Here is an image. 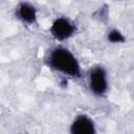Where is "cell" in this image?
Listing matches in <instances>:
<instances>
[{
    "label": "cell",
    "mask_w": 134,
    "mask_h": 134,
    "mask_svg": "<svg viewBox=\"0 0 134 134\" xmlns=\"http://www.w3.org/2000/svg\"><path fill=\"white\" fill-rule=\"evenodd\" d=\"M44 63L51 71L65 79L79 80L83 76V70L79 59L65 46L57 45L48 49L45 54Z\"/></svg>",
    "instance_id": "obj_1"
},
{
    "label": "cell",
    "mask_w": 134,
    "mask_h": 134,
    "mask_svg": "<svg viewBox=\"0 0 134 134\" xmlns=\"http://www.w3.org/2000/svg\"><path fill=\"white\" fill-rule=\"evenodd\" d=\"M87 86L95 97H104L109 91V75L103 65H93L87 72Z\"/></svg>",
    "instance_id": "obj_2"
},
{
    "label": "cell",
    "mask_w": 134,
    "mask_h": 134,
    "mask_svg": "<svg viewBox=\"0 0 134 134\" xmlns=\"http://www.w3.org/2000/svg\"><path fill=\"white\" fill-rule=\"evenodd\" d=\"M77 27L73 20L66 16H60L53 19L49 27V35L57 42H65L76 34Z\"/></svg>",
    "instance_id": "obj_3"
},
{
    "label": "cell",
    "mask_w": 134,
    "mask_h": 134,
    "mask_svg": "<svg viewBox=\"0 0 134 134\" xmlns=\"http://www.w3.org/2000/svg\"><path fill=\"white\" fill-rule=\"evenodd\" d=\"M15 17L23 25L32 26L38 21V9L32 3L21 1L15 7Z\"/></svg>",
    "instance_id": "obj_4"
},
{
    "label": "cell",
    "mask_w": 134,
    "mask_h": 134,
    "mask_svg": "<svg viewBox=\"0 0 134 134\" xmlns=\"http://www.w3.org/2000/svg\"><path fill=\"white\" fill-rule=\"evenodd\" d=\"M97 132L94 120L87 114L74 116L69 125L70 134H95Z\"/></svg>",
    "instance_id": "obj_5"
},
{
    "label": "cell",
    "mask_w": 134,
    "mask_h": 134,
    "mask_svg": "<svg viewBox=\"0 0 134 134\" xmlns=\"http://www.w3.org/2000/svg\"><path fill=\"white\" fill-rule=\"evenodd\" d=\"M107 41L111 44H124L126 42V36L118 28H110L106 35Z\"/></svg>",
    "instance_id": "obj_6"
},
{
    "label": "cell",
    "mask_w": 134,
    "mask_h": 134,
    "mask_svg": "<svg viewBox=\"0 0 134 134\" xmlns=\"http://www.w3.org/2000/svg\"><path fill=\"white\" fill-rule=\"evenodd\" d=\"M114 1H119V0H114Z\"/></svg>",
    "instance_id": "obj_7"
}]
</instances>
